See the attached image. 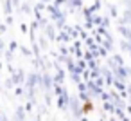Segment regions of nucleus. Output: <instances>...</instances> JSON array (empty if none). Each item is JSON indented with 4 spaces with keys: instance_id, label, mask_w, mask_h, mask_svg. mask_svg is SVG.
I'll list each match as a JSON object with an SVG mask.
<instances>
[{
    "instance_id": "1",
    "label": "nucleus",
    "mask_w": 131,
    "mask_h": 121,
    "mask_svg": "<svg viewBox=\"0 0 131 121\" xmlns=\"http://www.w3.org/2000/svg\"><path fill=\"white\" fill-rule=\"evenodd\" d=\"M68 108H70V112H72L74 117H81V116H83V105H81V101H79L77 96H70Z\"/></svg>"
},
{
    "instance_id": "2",
    "label": "nucleus",
    "mask_w": 131,
    "mask_h": 121,
    "mask_svg": "<svg viewBox=\"0 0 131 121\" xmlns=\"http://www.w3.org/2000/svg\"><path fill=\"white\" fill-rule=\"evenodd\" d=\"M111 72H113V78H115V80L124 81V83H126V80H127V76H129V71H127L126 67H117V69H113Z\"/></svg>"
},
{
    "instance_id": "3",
    "label": "nucleus",
    "mask_w": 131,
    "mask_h": 121,
    "mask_svg": "<svg viewBox=\"0 0 131 121\" xmlns=\"http://www.w3.org/2000/svg\"><path fill=\"white\" fill-rule=\"evenodd\" d=\"M11 80H13V83H15L16 87L24 85V83H25V72H24V69H18V71L11 76Z\"/></svg>"
},
{
    "instance_id": "4",
    "label": "nucleus",
    "mask_w": 131,
    "mask_h": 121,
    "mask_svg": "<svg viewBox=\"0 0 131 121\" xmlns=\"http://www.w3.org/2000/svg\"><path fill=\"white\" fill-rule=\"evenodd\" d=\"M117 31L124 36V40L127 44H131V27H127V25H117Z\"/></svg>"
},
{
    "instance_id": "5",
    "label": "nucleus",
    "mask_w": 131,
    "mask_h": 121,
    "mask_svg": "<svg viewBox=\"0 0 131 121\" xmlns=\"http://www.w3.org/2000/svg\"><path fill=\"white\" fill-rule=\"evenodd\" d=\"M41 85L45 87V90H47V92H49V90L54 87V83H52V78H50L47 72H43V74H41Z\"/></svg>"
},
{
    "instance_id": "6",
    "label": "nucleus",
    "mask_w": 131,
    "mask_h": 121,
    "mask_svg": "<svg viewBox=\"0 0 131 121\" xmlns=\"http://www.w3.org/2000/svg\"><path fill=\"white\" fill-rule=\"evenodd\" d=\"M111 87H113L118 94H124V92H126V89H127V87H126V83H124V81H118V80H113V85H111Z\"/></svg>"
},
{
    "instance_id": "7",
    "label": "nucleus",
    "mask_w": 131,
    "mask_h": 121,
    "mask_svg": "<svg viewBox=\"0 0 131 121\" xmlns=\"http://www.w3.org/2000/svg\"><path fill=\"white\" fill-rule=\"evenodd\" d=\"M43 33H45V36L49 38V40H56V31H54V25H47L45 29H43Z\"/></svg>"
},
{
    "instance_id": "8",
    "label": "nucleus",
    "mask_w": 131,
    "mask_h": 121,
    "mask_svg": "<svg viewBox=\"0 0 131 121\" xmlns=\"http://www.w3.org/2000/svg\"><path fill=\"white\" fill-rule=\"evenodd\" d=\"M15 121H25V108L24 107H18L16 112H15Z\"/></svg>"
},
{
    "instance_id": "9",
    "label": "nucleus",
    "mask_w": 131,
    "mask_h": 121,
    "mask_svg": "<svg viewBox=\"0 0 131 121\" xmlns=\"http://www.w3.org/2000/svg\"><path fill=\"white\" fill-rule=\"evenodd\" d=\"M13 4H11V0H4V13L7 15V16H11L13 15Z\"/></svg>"
},
{
    "instance_id": "10",
    "label": "nucleus",
    "mask_w": 131,
    "mask_h": 121,
    "mask_svg": "<svg viewBox=\"0 0 131 121\" xmlns=\"http://www.w3.org/2000/svg\"><path fill=\"white\" fill-rule=\"evenodd\" d=\"M111 60H113V63H115L117 67H124V60H122V56H120V54H113V56H111Z\"/></svg>"
},
{
    "instance_id": "11",
    "label": "nucleus",
    "mask_w": 131,
    "mask_h": 121,
    "mask_svg": "<svg viewBox=\"0 0 131 121\" xmlns=\"http://www.w3.org/2000/svg\"><path fill=\"white\" fill-rule=\"evenodd\" d=\"M56 40L61 44V42H68V40H70V36H68V33H67V31H61V33H59V36H56Z\"/></svg>"
},
{
    "instance_id": "12",
    "label": "nucleus",
    "mask_w": 131,
    "mask_h": 121,
    "mask_svg": "<svg viewBox=\"0 0 131 121\" xmlns=\"http://www.w3.org/2000/svg\"><path fill=\"white\" fill-rule=\"evenodd\" d=\"M93 110V103L92 101H86V103H83V114H86V112H92Z\"/></svg>"
},
{
    "instance_id": "13",
    "label": "nucleus",
    "mask_w": 131,
    "mask_h": 121,
    "mask_svg": "<svg viewBox=\"0 0 131 121\" xmlns=\"http://www.w3.org/2000/svg\"><path fill=\"white\" fill-rule=\"evenodd\" d=\"M20 13H24V15H31L32 9L29 7V4H22V6H20Z\"/></svg>"
},
{
    "instance_id": "14",
    "label": "nucleus",
    "mask_w": 131,
    "mask_h": 121,
    "mask_svg": "<svg viewBox=\"0 0 131 121\" xmlns=\"http://www.w3.org/2000/svg\"><path fill=\"white\" fill-rule=\"evenodd\" d=\"M92 81H93L99 89H104V78H102V76H97V78H95V80H92Z\"/></svg>"
},
{
    "instance_id": "15",
    "label": "nucleus",
    "mask_w": 131,
    "mask_h": 121,
    "mask_svg": "<svg viewBox=\"0 0 131 121\" xmlns=\"http://www.w3.org/2000/svg\"><path fill=\"white\" fill-rule=\"evenodd\" d=\"M113 114H115V116H117V117H118L120 121H122V119L126 117V114H124V110H122V108H115V110H113Z\"/></svg>"
},
{
    "instance_id": "16",
    "label": "nucleus",
    "mask_w": 131,
    "mask_h": 121,
    "mask_svg": "<svg viewBox=\"0 0 131 121\" xmlns=\"http://www.w3.org/2000/svg\"><path fill=\"white\" fill-rule=\"evenodd\" d=\"M92 24L101 27V25H102V16H99V15H97V16H93V18H92Z\"/></svg>"
},
{
    "instance_id": "17",
    "label": "nucleus",
    "mask_w": 131,
    "mask_h": 121,
    "mask_svg": "<svg viewBox=\"0 0 131 121\" xmlns=\"http://www.w3.org/2000/svg\"><path fill=\"white\" fill-rule=\"evenodd\" d=\"M99 98H101V99H102L104 103H108V101H111V96H110V92H104V90H102V94H101Z\"/></svg>"
},
{
    "instance_id": "18",
    "label": "nucleus",
    "mask_w": 131,
    "mask_h": 121,
    "mask_svg": "<svg viewBox=\"0 0 131 121\" xmlns=\"http://www.w3.org/2000/svg\"><path fill=\"white\" fill-rule=\"evenodd\" d=\"M99 9H101V0H95L93 6L90 7V11H92V13H95V11H99Z\"/></svg>"
},
{
    "instance_id": "19",
    "label": "nucleus",
    "mask_w": 131,
    "mask_h": 121,
    "mask_svg": "<svg viewBox=\"0 0 131 121\" xmlns=\"http://www.w3.org/2000/svg\"><path fill=\"white\" fill-rule=\"evenodd\" d=\"M102 107H104V110H106V112H113V110H115V107H113V103H111V101L104 103Z\"/></svg>"
},
{
    "instance_id": "20",
    "label": "nucleus",
    "mask_w": 131,
    "mask_h": 121,
    "mask_svg": "<svg viewBox=\"0 0 131 121\" xmlns=\"http://www.w3.org/2000/svg\"><path fill=\"white\" fill-rule=\"evenodd\" d=\"M110 15H111L113 18H117V16H118V11H117V7H115V6H110Z\"/></svg>"
},
{
    "instance_id": "21",
    "label": "nucleus",
    "mask_w": 131,
    "mask_h": 121,
    "mask_svg": "<svg viewBox=\"0 0 131 121\" xmlns=\"http://www.w3.org/2000/svg\"><path fill=\"white\" fill-rule=\"evenodd\" d=\"M40 45H41V49H47V38H45V34H41V38H40Z\"/></svg>"
},
{
    "instance_id": "22",
    "label": "nucleus",
    "mask_w": 131,
    "mask_h": 121,
    "mask_svg": "<svg viewBox=\"0 0 131 121\" xmlns=\"http://www.w3.org/2000/svg\"><path fill=\"white\" fill-rule=\"evenodd\" d=\"M120 47H122V51H126V53H129V44H127L126 40H122V42H120Z\"/></svg>"
},
{
    "instance_id": "23",
    "label": "nucleus",
    "mask_w": 131,
    "mask_h": 121,
    "mask_svg": "<svg viewBox=\"0 0 131 121\" xmlns=\"http://www.w3.org/2000/svg\"><path fill=\"white\" fill-rule=\"evenodd\" d=\"M97 53H99V56H108V51L102 47V45H99V49H97Z\"/></svg>"
},
{
    "instance_id": "24",
    "label": "nucleus",
    "mask_w": 131,
    "mask_h": 121,
    "mask_svg": "<svg viewBox=\"0 0 131 121\" xmlns=\"http://www.w3.org/2000/svg\"><path fill=\"white\" fill-rule=\"evenodd\" d=\"M11 4H13V9H16V11H20V0H11Z\"/></svg>"
},
{
    "instance_id": "25",
    "label": "nucleus",
    "mask_w": 131,
    "mask_h": 121,
    "mask_svg": "<svg viewBox=\"0 0 131 121\" xmlns=\"http://www.w3.org/2000/svg\"><path fill=\"white\" fill-rule=\"evenodd\" d=\"M4 85H6V89H13V85H15V83H13V80H11V78H7V80L4 81Z\"/></svg>"
},
{
    "instance_id": "26",
    "label": "nucleus",
    "mask_w": 131,
    "mask_h": 121,
    "mask_svg": "<svg viewBox=\"0 0 131 121\" xmlns=\"http://www.w3.org/2000/svg\"><path fill=\"white\" fill-rule=\"evenodd\" d=\"M77 90H79V92H86V85H84V81L77 83Z\"/></svg>"
},
{
    "instance_id": "27",
    "label": "nucleus",
    "mask_w": 131,
    "mask_h": 121,
    "mask_svg": "<svg viewBox=\"0 0 131 121\" xmlns=\"http://www.w3.org/2000/svg\"><path fill=\"white\" fill-rule=\"evenodd\" d=\"M32 105H34V101H27V105H25V112H31V110H32Z\"/></svg>"
},
{
    "instance_id": "28",
    "label": "nucleus",
    "mask_w": 131,
    "mask_h": 121,
    "mask_svg": "<svg viewBox=\"0 0 131 121\" xmlns=\"http://www.w3.org/2000/svg\"><path fill=\"white\" fill-rule=\"evenodd\" d=\"M102 27H106V29L110 27V18H106V16L102 18Z\"/></svg>"
},
{
    "instance_id": "29",
    "label": "nucleus",
    "mask_w": 131,
    "mask_h": 121,
    "mask_svg": "<svg viewBox=\"0 0 131 121\" xmlns=\"http://www.w3.org/2000/svg\"><path fill=\"white\" fill-rule=\"evenodd\" d=\"M16 51V42H11L9 44V53H15Z\"/></svg>"
},
{
    "instance_id": "30",
    "label": "nucleus",
    "mask_w": 131,
    "mask_h": 121,
    "mask_svg": "<svg viewBox=\"0 0 131 121\" xmlns=\"http://www.w3.org/2000/svg\"><path fill=\"white\" fill-rule=\"evenodd\" d=\"M15 94H16V96H22V94H24V89H22V87H16V89H15Z\"/></svg>"
},
{
    "instance_id": "31",
    "label": "nucleus",
    "mask_w": 131,
    "mask_h": 121,
    "mask_svg": "<svg viewBox=\"0 0 131 121\" xmlns=\"http://www.w3.org/2000/svg\"><path fill=\"white\" fill-rule=\"evenodd\" d=\"M7 31V25H4V24H0V34H4Z\"/></svg>"
},
{
    "instance_id": "32",
    "label": "nucleus",
    "mask_w": 131,
    "mask_h": 121,
    "mask_svg": "<svg viewBox=\"0 0 131 121\" xmlns=\"http://www.w3.org/2000/svg\"><path fill=\"white\" fill-rule=\"evenodd\" d=\"M4 49H6V45H4V40H2V38H0V54H2V53H4Z\"/></svg>"
},
{
    "instance_id": "33",
    "label": "nucleus",
    "mask_w": 131,
    "mask_h": 121,
    "mask_svg": "<svg viewBox=\"0 0 131 121\" xmlns=\"http://www.w3.org/2000/svg\"><path fill=\"white\" fill-rule=\"evenodd\" d=\"M124 4H126V9L131 11V0H124Z\"/></svg>"
},
{
    "instance_id": "34",
    "label": "nucleus",
    "mask_w": 131,
    "mask_h": 121,
    "mask_svg": "<svg viewBox=\"0 0 131 121\" xmlns=\"http://www.w3.org/2000/svg\"><path fill=\"white\" fill-rule=\"evenodd\" d=\"M22 53H24L25 56H31V53H29V49H25V47H22Z\"/></svg>"
},
{
    "instance_id": "35",
    "label": "nucleus",
    "mask_w": 131,
    "mask_h": 121,
    "mask_svg": "<svg viewBox=\"0 0 131 121\" xmlns=\"http://www.w3.org/2000/svg\"><path fill=\"white\" fill-rule=\"evenodd\" d=\"M6 58L11 62V60H13V53H6Z\"/></svg>"
},
{
    "instance_id": "36",
    "label": "nucleus",
    "mask_w": 131,
    "mask_h": 121,
    "mask_svg": "<svg viewBox=\"0 0 131 121\" xmlns=\"http://www.w3.org/2000/svg\"><path fill=\"white\" fill-rule=\"evenodd\" d=\"M124 110H126V112L131 116V105H126V108H124Z\"/></svg>"
},
{
    "instance_id": "37",
    "label": "nucleus",
    "mask_w": 131,
    "mask_h": 121,
    "mask_svg": "<svg viewBox=\"0 0 131 121\" xmlns=\"http://www.w3.org/2000/svg\"><path fill=\"white\" fill-rule=\"evenodd\" d=\"M6 22H7V24H9V25H11V24H13V22H15V20H13V16H7V20H6Z\"/></svg>"
},
{
    "instance_id": "38",
    "label": "nucleus",
    "mask_w": 131,
    "mask_h": 121,
    "mask_svg": "<svg viewBox=\"0 0 131 121\" xmlns=\"http://www.w3.org/2000/svg\"><path fill=\"white\" fill-rule=\"evenodd\" d=\"M49 2L50 0H41V4H45V6H49Z\"/></svg>"
},
{
    "instance_id": "39",
    "label": "nucleus",
    "mask_w": 131,
    "mask_h": 121,
    "mask_svg": "<svg viewBox=\"0 0 131 121\" xmlns=\"http://www.w3.org/2000/svg\"><path fill=\"white\" fill-rule=\"evenodd\" d=\"M122 121H131V119H129V117H127V116H126V117H124V119H122Z\"/></svg>"
},
{
    "instance_id": "40",
    "label": "nucleus",
    "mask_w": 131,
    "mask_h": 121,
    "mask_svg": "<svg viewBox=\"0 0 131 121\" xmlns=\"http://www.w3.org/2000/svg\"><path fill=\"white\" fill-rule=\"evenodd\" d=\"M108 121H117V119H115V117H110V119H108Z\"/></svg>"
}]
</instances>
